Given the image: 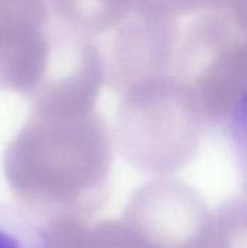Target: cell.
Masks as SVG:
<instances>
[{
  "mask_svg": "<svg viewBox=\"0 0 247 248\" xmlns=\"http://www.w3.org/2000/svg\"><path fill=\"white\" fill-rule=\"evenodd\" d=\"M231 141L243 185L247 190V92L237 103V108L233 113Z\"/></svg>",
  "mask_w": 247,
  "mask_h": 248,
  "instance_id": "cell-2",
  "label": "cell"
},
{
  "mask_svg": "<svg viewBox=\"0 0 247 248\" xmlns=\"http://www.w3.org/2000/svg\"><path fill=\"white\" fill-rule=\"evenodd\" d=\"M0 248H47L41 227L15 206H0Z\"/></svg>",
  "mask_w": 247,
  "mask_h": 248,
  "instance_id": "cell-1",
  "label": "cell"
}]
</instances>
